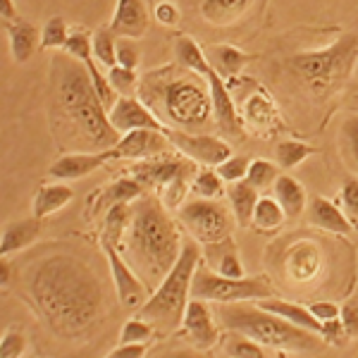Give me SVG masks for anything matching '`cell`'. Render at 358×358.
Returning a JSON list of instances; mask_svg holds the SVG:
<instances>
[{"label": "cell", "instance_id": "6da1fadb", "mask_svg": "<svg viewBox=\"0 0 358 358\" xmlns=\"http://www.w3.org/2000/svg\"><path fill=\"white\" fill-rule=\"evenodd\" d=\"M27 287L45 325L62 339L82 337L101 313V280L74 256L55 253L38 261L27 273Z\"/></svg>", "mask_w": 358, "mask_h": 358}, {"label": "cell", "instance_id": "7a4b0ae2", "mask_svg": "<svg viewBox=\"0 0 358 358\" xmlns=\"http://www.w3.org/2000/svg\"><path fill=\"white\" fill-rule=\"evenodd\" d=\"M55 115L67 120V127L82 138L84 146L103 148L120 141V131L110 124L106 106L98 98L89 67L72 55H55L53 60Z\"/></svg>", "mask_w": 358, "mask_h": 358}, {"label": "cell", "instance_id": "3957f363", "mask_svg": "<svg viewBox=\"0 0 358 358\" xmlns=\"http://www.w3.org/2000/svg\"><path fill=\"white\" fill-rule=\"evenodd\" d=\"M182 236L155 199H146L131 210L127 229V256L146 280H165L182 256Z\"/></svg>", "mask_w": 358, "mask_h": 358}, {"label": "cell", "instance_id": "277c9868", "mask_svg": "<svg viewBox=\"0 0 358 358\" xmlns=\"http://www.w3.org/2000/svg\"><path fill=\"white\" fill-rule=\"evenodd\" d=\"M222 325L229 332L244 334L253 342L263 344L265 349L277 351H303V354H313L325 346L327 339L322 334L308 332L303 327H296L287 322L285 317L270 313L265 308H251V306H220L217 308Z\"/></svg>", "mask_w": 358, "mask_h": 358}, {"label": "cell", "instance_id": "5b68a950", "mask_svg": "<svg viewBox=\"0 0 358 358\" xmlns=\"http://www.w3.org/2000/svg\"><path fill=\"white\" fill-rule=\"evenodd\" d=\"M201 265V251L196 241H187L182 248V256L175 263V268L158 285L153 296L148 299L141 308L136 310L138 317L151 322L153 327H163L165 332L175 330L184 322L189 308V296H192V282L196 268Z\"/></svg>", "mask_w": 358, "mask_h": 358}, {"label": "cell", "instance_id": "8992f818", "mask_svg": "<svg viewBox=\"0 0 358 358\" xmlns=\"http://www.w3.org/2000/svg\"><path fill=\"white\" fill-rule=\"evenodd\" d=\"M358 57V36L346 34L337 43L320 50L294 55L292 69L310 91H325L337 82H344L356 67Z\"/></svg>", "mask_w": 358, "mask_h": 358}, {"label": "cell", "instance_id": "52a82bcc", "mask_svg": "<svg viewBox=\"0 0 358 358\" xmlns=\"http://www.w3.org/2000/svg\"><path fill=\"white\" fill-rule=\"evenodd\" d=\"M192 299L199 301H215V303H241V301H263L273 299V287L265 277H232L215 275L203 263L196 268L192 282Z\"/></svg>", "mask_w": 358, "mask_h": 358}, {"label": "cell", "instance_id": "ba28073f", "mask_svg": "<svg viewBox=\"0 0 358 358\" xmlns=\"http://www.w3.org/2000/svg\"><path fill=\"white\" fill-rule=\"evenodd\" d=\"M163 110L167 120L182 129L203 127L213 115L210 91L206 94L199 82H194L192 77H182L163 89Z\"/></svg>", "mask_w": 358, "mask_h": 358}, {"label": "cell", "instance_id": "9c48e42d", "mask_svg": "<svg viewBox=\"0 0 358 358\" xmlns=\"http://www.w3.org/2000/svg\"><path fill=\"white\" fill-rule=\"evenodd\" d=\"M179 217H182L184 227L201 244H220L232 232V220H229L227 210L210 199H199L187 203L179 210Z\"/></svg>", "mask_w": 358, "mask_h": 358}, {"label": "cell", "instance_id": "30bf717a", "mask_svg": "<svg viewBox=\"0 0 358 358\" xmlns=\"http://www.w3.org/2000/svg\"><path fill=\"white\" fill-rule=\"evenodd\" d=\"M170 138V143L187 155L189 160L194 163H201L206 167H217L220 163L232 155V148L217 136H210V134H187V131H177V129H170L165 134Z\"/></svg>", "mask_w": 358, "mask_h": 358}, {"label": "cell", "instance_id": "8fae6325", "mask_svg": "<svg viewBox=\"0 0 358 358\" xmlns=\"http://www.w3.org/2000/svg\"><path fill=\"white\" fill-rule=\"evenodd\" d=\"M108 117H110V124L120 134H127V131H134V129H155V131H163V134L170 131L143 103H138L131 96H120L117 103L108 113Z\"/></svg>", "mask_w": 358, "mask_h": 358}, {"label": "cell", "instance_id": "7c38bea8", "mask_svg": "<svg viewBox=\"0 0 358 358\" xmlns=\"http://www.w3.org/2000/svg\"><path fill=\"white\" fill-rule=\"evenodd\" d=\"M103 251L108 253V261H110V273H113V282L115 289H117V296L127 308H141L143 306V296H146V287L138 277L131 273L129 263H127L124 256H120L117 246L103 241Z\"/></svg>", "mask_w": 358, "mask_h": 358}, {"label": "cell", "instance_id": "4fadbf2b", "mask_svg": "<svg viewBox=\"0 0 358 358\" xmlns=\"http://www.w3.org/2000/svg\"><path fill=\"white\" fill-rule=\"evenodd\" d=\"M206 79H208V91H210L213 115H215L217 127H220L227 136H234V138L241 136L244 124H241V117H239V113H236V106H234L232 96H229L227 86L222 84V77L215 69H210Z\"/></svg>", "mask_w": 358, "mask_h": 358}, {"label": "cell", "instance_id": "5bb4252c", "mask_svg": "<svg viewBox=\"0 0 358 358\" xmlns=\"http://www.w3.org/2000/svg\"><path fill=\"white\" fill-rule=\"evenodd\" d=\"M170 138L163 136V131L155 129H134L127 131L113 146L115 158H124V160H143V158H153V155L163 153L167 148Z\"/></svg>", "mask_w": 358, "mask_h": 358}, {"label": "cell", "instance_id": "9a60e30c", "mask_svg": "<svg viewBox=\"0 0 358 358\" xmlns=\"http://www.w3.org/2000/svg\"><path fill=\"white\" fill-rule=\"evenodd\" d=\"M108 160H115L113 148L110 151H101V153H69L57 158L50 165L48 175L60 179V182H72V179H82L91 172H96L98 167H103Z\"/></svg>", "mask_w": 358, "mask_h": 358}, {"label": "cell", "instance_id": "2e32d148", "mask_svg": "<svg viewBox=\"0 0 358 358\" xmlns=\"http://www.w3.org/2000/svg\"><path fill=\"white\" fill-rule=\"evenodd\" d=\"M134 177L141 184H155V187H165V184L175 182L179 177H189L194 172V160L182 158H158L146 160V163L136 165Z\"/></svg>", "mask_w": 358, "mask_h": 358}, {"label": "cell", "instance_id": "e0dca14e", "mask_svg": "<svg viewBox=\"0 0 358 358\" xmlns=\"http://www.w3.org/2000/svg\"><path fill=\"white\" fill-rule=\"evenodd\" d=\"M184 334L192 342L196 349H210L213 344L217 342V327L213 322V315L208 310L206 301H189L187 315H184Z\"/></svg>", "mask_w": 358, "mask_h": 358}, {"label": "cell", "instance_id": "ac0fdd59", "mask_svg": "<svg viewBox=\"0 0 358 358\" xmlns=\"http://www.w3.org/2000/svg\"><path fill=\"white\" fill-rule=\"evenodd\" d=\"M113 34L124 38H141L148 29V10L143 0H117L110 20Z\"/></svg>", "mask_w": 358, "mask_h": 358}, {"label": "cell", "instance_id": "d6986e66", "mask_svg": "<svg viewBox=\"0 0 358 358\" xmlns=\"http://www.w3.org/2000/svg\"><path fill=\"white\" fill-rule=\"evenodd\" d=\"M308 220L310 224H315L317 229H325V232H332V234L354 232V224L349 222L346 213L339 206H334L330 199H325V196H315V199L310 201Z\"/></svg>", "mask_w": 358, "mask_h": 358}, {"label": "cell", "instance_id": "ffe728a7", "mask_svg": "<svg viewBox=\"0 0 358 358\" xmlns=\"http://www.w3.org/2000/svg\"><path fill=\"white\" fill-rule=\"evenodd\" d=\"M258 306L265 310H270V313L285 317V320L292 322V325L303 327V330H308V332L322 334V337H325V332H327L325 322L317 320V317L310 313V308H303V306L282 301V299H263V301H258Z\"/></svg>", "mask_w": 358, "mask_h": 358}, {"label": "cell", "instance_id": "44dd1931", "mask_svg": "<svg viewBox=\"0 0 358 358\" xmlns=\"http://www.w3.org/2000/svg\"><path fill=\"white\" fill-rule=\"evenodd\" d=\"M38 234H41L38 217H27V220L5 224L3 236H0V253H3V258L10 256V253L22 251L29 244H34L38 239Z\"/></svg>", "mask_w": 358, "mask_h": 358}, {"label": "cell", "instance_id": "7402d4cb", "mask_svg": "<svg viewBox=\"0 0 358 358\" xmlns=\"http://www.w3.org/2000/svg\"><path fill=\"white\" fill-rule=\"evenodd\" d=\"M8 29V38H10V53H13L15 62H27L29 57H34L36 53V45L41 43V34L31 22L24 20H15L10 24H5Z\"/></svg>", "mask_w": 358, "mask_h": 358}, {"label": "cell", "instance_id": "603a6c76", "mask_svg": "<svg viewBox=\"0 0 358 358\" xmlns=\"http://www.w3.org/2000/svg\"><path fill=\"white\" fill-rule=\"evenodd\" d=\"M320 270V251L313 244H299L287 253V273L296 282L313 280Z\"/></svg>", "mask_w": 358, "mask_h": 358}, {"label": "cell", "instance_id": "cb8c5ba5", "mask_svg": "<svg viewBox=\"0 0 358 358\" xmlns=\"http://www.w3.org/2000/svg\"><path fill=\"white\" fill-rule=\"evenodd\" d=\"M141 192H143V187L136 177L117 179V182H113L110 187L103 189V192L98 194V199L94 203V213L110 210V208L117 203H131V201H136L138 196H141Z\"/></svg>", "mask_w": 358, "mask_h": 358}, {"label": "cell", "instance_id": "d4e9b609", "mask_svg": "<svg viewBox=\"0 0 358 358\" xmlns=\"http://www.w3.org/2000/svg\"><path fill=\"white\" fill-rule=\"evenodd\" d=\"M251 0H203L201 3V15L213 27H229L239 22V17L246 13Z\"/></svg>", "mask_w": 358, "mask_h": 358}, {"label": "cell", "instance_id": "484cf974", "mask_svg": "<svg viewBox=\"0 0 358 358\" xmlns=\"http://www.w3.org/2000/svg\"><path fill=\"white\" fill-rule=\"evenodd\" d=\"M72 199H74V192L67 184H45V187L38 189L36 196H34V217L43 220V217L62 210Z\"/></svg>", "mask_w": 358, "mask_h": 358}, {"label": "cell", "instance_id": "4316f807", "mask_svg": "<svg viewBox=\"0 0 358 358\" xmlns=\"http://www.w3.org/2000/svg\"><path fill=\"white\" fill-rule=\"evenodd\" d=\"M275 199L285 208L287 217H299L306 210V189L301 182H296L289 175H280L273 184Z\"/></svg>", "mask_w": 358, "mask_h": 358}, {"label": "cell", "instance_id": "83f0119b", "mask_svg": "<svg viewBox=\"0 0 358 358\" xmlns=\"http://www.w3.org/2000/svg\"><path fill=\"white\" fill-rule=\"evenodd\" d=\"M227 196H229V203H232L236 222H239L241 227H248L251 220H253L256 203H258V189L251 187L246 179H241V182L229 184Z\"/></svg>", "mask_w": 358, "mask_h": 358}, {"label": "cell", "instance_id": "f1b7e54d", "mask_svg": "<svg viewBox=\"0 0 358 358\" xmlns=\"http://www.w3.org/2000/svg\"><path fill=\"white\" fill-rule=\"evenodd\" d=\"M175 57L182 62V67H187L189 72L194 74H203L208 77L210 72V62H208V55L201 50V45L194 41L192 36H179L175 41Z\"/></svg>", "mask_w": 358, "mask_h": 358}, {"label": "cell", "instance_id": "f546056e", "mask_svg": "<svg viewBox=\"0 0 358 358\" xmlns=\"http://www.w3.org/2000/svg\"><path fill=\"white\" fill-rule=\"evenodd\" d=\"M131 222V208L129 203H117L106 213V222H103V241L113 246H122L124 234Z\"/></svg>", "mask_w": 358, "mask_h": 358}, {"label": "cell", "instance_id": "4dcf8cb0", "mask_svg": "<svg viewBox=\"0 0 358 358\" xmlns=\"http://www.w3.org/2000/svg\"><path fill=\"white\" fill-rule=\"evenodd\" d=\"M210 60L215 62L217 72H220L222 77H236V74L253 60V55L241 53V50L234 48V45H213Z\"/></svg>", "mask_w": 358, "mask_h": 358}, {"label": "cell", "instance_id": "1f68e13d", "mask_svg": "<svg viewBox=\"0 0 358 358\" xmlns=\"http://www.w3.org/2000/svg\"><path fill=\"white\" fill-rule=\"evenodd\" d=\"M285 220H287V213H285V208L280 206V201L270 199V196L258 199L256 210H253V220H251V224L258 232H273V229L280 227Z\"/></svg>", "mask_w": 358, "mask_h": 358}, {"label": "cell", "instance_id": "d6a6232c", "mask_svg": "<svg viewBox=\"0 0 358 358\" xmlns=\"http://www.w3.org/2000/svg\"><path fill=\"white\" fill-rule=\"evenodd\" d=\"M310 153H313V148L301 141H294V138L277 143V163H280L282 170H292V167L301 165Z\"/></svg>", "mask_w": 358, "mask_h": 358}, {"label": "cell", "instance_id": "836d02e7", "mask_svg": "<svg viewBox=\"0 0 358 358\" xmlns=\"http://www.w3.org/2000/svg\"><path fill=\"white\" fill-rule=\"evenodd\" d=\"M94 57L108 69L117 65V43L113 29H98L94 34Z\"/></svg>", "mask_w": 358, "mask_h": 358}, {"label": "cell", "instance_id": "e575fe53", "mask_svg": "<svg viewBox=\"0 0 358 358\" xmlns=\"http://www.w3.org/2000/svg\"><path fill=\"white\" fill-rule=\"evenodd\" d=\"M86 67H89V74H91V82H94V89H96V94L98 98H101V103L106 106V110L110 113V108L117 103V91L113 89V84H110V79L106 77V74L101 72V69L96 67V62H94V57H89V60L84 62Z\"/></svg>", "mask_w": 358, "mask_h": 358}, {"label": "cell", "instance_id": "d590c367", "mask_svg": "<svg viewBox=\"0 0 358 358\" xmlns=\"http://www.w3.org/2000/svg\"><path fill=\"white\" fill-rule=\"evenodd\" d=\"M224 351H227L229 358H270L263 344L253 342V339L244 337V334L227 339V344H224Z\"/></svg>", "mask_w": 358, "mask_h": 358}, {"label": "cell", "instance_id": "8d00e7d4", "mask_svg": "<svg viewBox=\"0 0 358 358\" xmlns=\"http://www.w3.org/2000/svg\"><path fill=\"white\" fill-rule=\"evenodd\" d=\"M65 50L67 55L77 57V60L86 62L89 57H94V34L89 31H82V29H77V31L69 34L67 43H65Z\"/></svg>", "mask_w": 358, "mask_h": 358}, {"label": "cell", "instance_id": "74e56055", "mask_svg": "<svg viewBox=\"0 0 358 358\" xmlns=\"http://www.w3.org/2000/svg\"><path fill=\"white\" fill-rule=\"evenodd\" d=\"M246 182L256 189H265V187H273L277 182V167L268 160H251L246 172Z\"/></svg>", "mask_w": 358, "mask_h": 358}, {"label": "cell", "instance_id": "f35d334b", "mask_svg": "<svg viewBox=\"0 0 358 358\" xmlns=\"http://www.w3.org/2000/svg\"><path fill=\"white\" fill-rule=\"evenodd\" d=\"M153 334V325L146 322L143 317H131L124 322L122 334H120V344H146Z\"/></svg>", "mask_w": 358, "mask_h": 358}, {"label": "cell", "instance_id": "ab89813d", "mask_svg": "<svg viewBox=\"0 0 358 358\" xmlns=\"http://www.w3.org/2000/svg\"><path fill=\"white\" fill-rule=\"evenodd\" d=\"M69 38L67 24L62 17H53V20L45 22V27L41 29V45L43 48H65Z\"/></svg>", "mask_w": 358, "mask_h": 358}, {"label": "cell", "instance_id": "60d3db41", "mask_svg": "<svg viewBox=\"0 0 358 358\" xmlns=\"http://www.w3.org/2000/svg\"><path fill=\"white\" fill-rule=\"evenodd\" d=\"M342 151L349 158L351 165H356L358 170V115H351L342 122Z\"/></svg>", "mask_w": 358, "mask_h": 358}, {"label": "cell", "instance_id": "b9f144b4", "mask_svg": "<svg viewBox=\"0 0 358 358\" xmlns=\"http://www.w3.org/2000/svg\"><path fill=\"white\" fill-rule=\"evenodd\" d=\"M194 192L201 196V199H217L222 194V177L217 172L203 170L194 177Z\"/></svg>", "mask_w": 358, "mask_h": 358}, {"label": "cell", "instance_id": "7bdbcfd3", "mask_svg": "<svg viewBox=\"0 0 358 358\" xmlns=\"http://www.w3.org/2000/svg\"><path fill=\"white\" fill-rule=\"evenodd\" d=\"M248 160L244 158V155H229L224 163H220L215 167V172L222 177V182H241V179H246V172H248Z\"/></svg>", "mask_w": 358, "mask_h": 358}, {"label": "cell", "instance_id": "ee69618b", "mask_svg": "<svg viewBox=\"0 0 358 358\" xmlns=\"http://www.w3.org/2000/svg\"><path fill=\"white\" fill-rule=\"evenodd\" d=\"M108 79H110L113 89L117 91V96H129L136 86V72L129 67H122V65H115L110 67L108 72Z\"/></svg>", "mask_w": 358, "mask_h": 358}, {"label": "cell", "instance_id": "f6af8a7d", "mask_svg": "<svg viewBox=\"0 0 358 358\" xmlns=\"http://www.w3.org/2000/svg\"><path fill=\"white\" fill-rule=\"evenodd\" d=\"M244 113L248 120H253L256 124H268L273 120V106L265 96H251L244 106Z\"/></svg>", "mask_w": 358, "mask_h": 358}, {"label": "cell", "instance_id": "bcb514c9", "mask_svg": "<svg viewBox=\"0 0 358 358\" xmlns=\"http://www.w3.org/2000/svg\"><path fill=\"white\" fill-rule=\"evenodd\" d=\"M342 206L344 213L349 217V222L354 224V229H358V179L349 177L342 187Z\"/></svg>", "mask_w": 358, "mask_h": 358}, {"label": "cell", "instance_id": "7dc6e473", "mask_svg": "<svg viewBox=\"0 0 358 358\" xmlns=\"http://www.w3.org/2000/svg\"><path fill=\"white\" fill-rule=\"evenodd\" d=\"M187 189H189V177H179L175 182L165 184V192H163V206L175 210V208L182 206L184 196H187Z\"/></svg>", "mask_w": 358, "mask_h": 358}, {"label": "cell", "instance_id": "c3c4849f", "mask_svg": "<svg viewBox=\"0 0 358 358\" xmlns=\"http://www.w3.org/2000/svg\"><path fill=\"white\" fill-rule=\"evenodd\" d=\"M27 342L20 332H5L0 339V358H22Z\"/></svg>", "mask_w": 358, "mask_h": 358}, {"label": "cell", "instance_id": "681fc988", "mask_svg": "<svg viewBox=\"0 0 358 358\" xmlns=\"http://www.w3.org/2000/svg\"><path fill=\"white\" fill-rule=\"evenodd\" d=\"M222 277H232V280H241L244 277V265H241L239 256L234 251H227L224 256L220 258V265H217Z\"/></svg>", "mask_w": 358, "mask_h": 358}, {"label": "cell", "instance_id": "f907efd6", "mask_svg": "<svg viewBox=\"0 0 358 358\" xmlns=\"http://www.w3.org/2000/svg\"><path fill=\"white\" fill-rule=\"evenodd\" d=\"M136 62H138V50H136V45L131 43V41H124V38H122V41L117 43V65L134 69V67H136Z\"/></svg>", "mask_w": 358, "mask_h": 358}, {"label": "cell", "instance_id": "816d5d0a", "mask_svg": "<svg viewBox=\"0 0 358 358\" xmlns=\"http://www.w3.org/2000/svg\"><path fill=\"white\" fill-rule=\"evenodd\" d=\"M310 313H313L320 322H332V320H339V306L320 301V303L310 306Z\"/></svg>", "mask_w": 358, "mask_h": 358}, {"label": "cell", "instance_id": "f5cc1de1", "mask_svg": "<svg viewBox=\"0 0 358 358\" xmlns=\"http://www.w3.org/2000/svg\"><path fill=\"white\" fill-rule=\"evenodd\" d=\"M155 20H158L160 24H165V27H175L179 22V10L172 3H163V5H158V8H155Z\"/></svg>", "mask_w": 358, "mask_h": 358}, {"label": "cell", "instance_id": "db71d44e", "mask_svg": "<svg viewBox=\"0 0 358 358\" xmlns=\"http://www.w3.org/2000/svg\"><path fill=\"white\" fill-rule=\"evenodd\" d=\"M342 325L349 334H358V303L344 306L342 310Z\"/></svg>", "mask_w": 358, "mask_h": 358}, {"label": "cell", "instance_id": "11a10c76", "mask_svg": "<svg viewBox=\"0 0 358 358\" xmlns=\"http://www.w3.org/2000/svg\"><path fill=\"white\" fill-rule=\"evenodd\" d=\"M0 17H3L5 24H10V22L20 20V17H17V10H15L13 0H0Z\"/></svg>", "mask_w": 358, "mask_h": 358}, {"label": "cell", "instance_id": "9f6ffc18", "mask_svg": "<svg viewBox=\"0 0 358 358\" xmlns=\"http://www.w3.org/2000/svg\"><path fill=\"white\" fill-rule=\"evenodd\" d=\"M160 358H208V356H203L201 351H194V349H177V351H170V354H165Z\"/></svg>", "mask_w": 358, "mask_h": 358}, {"label": "cell", "instance_id": "6f0895ef", "mask_svg": "<svg viewBox=\"0 0 358 358\" xmlns=\"http://www.w3.org/2000/svg\"><path fill=\"white\" fill-rule=\"evenodd\" d=\"M0 273H3V289H8V275H10V268H8V263L3 261V265H0Z\"/></svg>", "mask_w": 358, "mask_h": 358}, {"label": "cell", "instance_id": "680465c9", "mask_svg": "<svg viewBox=\"0 0 358 358\" xmlns=\"http://www.w3.org/2000/svg\"><path fill=\"white\" fill-rule=\"evenodd\" d=\"M108 358H113V356H108Z\"/></svg>", "mask_w": 358, "mask_h": 358}]
</instances>
